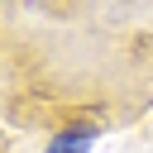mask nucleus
<instances>
[{
  "label": "nucleus",
  "mask_w": 153,
  "mask_h": 153,
  "mask_svg": "<svg viewBox=\"0 0 153 153\" xmlns=\"http://www.w3.org/2000/svg\"><path fill=\"white\" fill-rule=\"evenodd\" d=\"M91 139H96V129H72V134L53 139V148H48V153H86V148H91Z\"/></svg>",
  "instance_id": "nucleus-1"
}]
</instances>
